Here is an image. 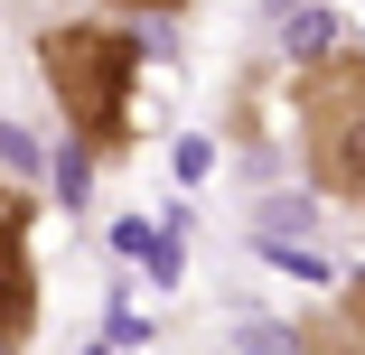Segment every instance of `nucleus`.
I'll return each instance as SVG.
<instances>
[{"label":"nucleus","instance_id":"obj_3","mask_svg":"<svg viewBox=\"0 0 365 355\" xmlns=\"http://www.w3.org/2000/svg\"><path fill=\"white\" fill-rule=\"evenodd\" d=\"M38 337V196L0 178V355Z\"/></svg>","mask_w":365,"mask_h":355},{"label":"nucleus","instance_id":"obj_4","mask_svg":"<svg viewBox=\"0 0 365 355\" xmlns=\"http://www.w3.org/2000/svg\"><path fill=\"white\" fill-rule=\"evenodd\" d=\"M300 355H365V271L346 280L328 309L300 318Z\"/></svg>","mask_w":365,"mask_h":355},{"label":"nucleus","instance_id":"obj_5","mask_svg":"<svg viewBox=\"0 0 365 355\" xmlns=\"http://www.w3.org/2000/svg\"><path fill=\"white\" fill-rule=\"evenodd\" d=\"M103 10H122V19H178L187 0H103Z\"/></svg>","mask_w":365,"mask_h":355},{"label":"nucleus","instance_id":"obj_2","mask_svg":"<svg viewBox=\"0 0 365 355\" xmlns=\"http://www.w3.org/2000/svg\"><path fill=\"white\" fill-rule=\"evenodd\" d=\"M290 131L319 196L365 206V47H328L290 65Z\"/></svg>","mask_w":365,"mask_h":355},{"label":"nucleus","instance_id":"obj_1","mask_svg":"<svg viewBox=\"0 0 365 355\" xmlns=\"http://www.w3.org/2000/svg\"><path fill=\"white\" fill-rule=\"evenodd\" d=\"M38 75H47V103L66 112V131H76V150L94 169L131 159L140 140V38L113 28V19H56L38 28Z\"/></svg>","mask_w":365,"mask_h":355}]
</instances>
